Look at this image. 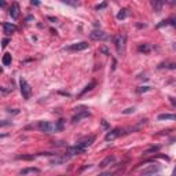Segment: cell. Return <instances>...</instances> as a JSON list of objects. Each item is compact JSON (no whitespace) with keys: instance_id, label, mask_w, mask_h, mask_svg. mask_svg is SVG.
Instances as JSON below:
<instances>
[{"instance_id":"ffe728a7","label":"cell","mask_w":176,"mask_h":176,"mask_svg":"<svg viewBox=\"0 0 176 176\" xmlns=\"http://www.w3.org/2000/svg\"><path fill=\"white\" fill-rule=\"evenodd\" d=\"M127 11H128V10H125V8H124V10H121L120 12H118V14H117V18H118V20H124V18L127 17Z\"/></svg>"},{"instance_id":"4fadbf2b","label":"cell","mask_w":176,"mask_h":176,"mask_svg":"<svg viewBox=\"0 0 176 176\" xmlns=\"http://www.w3.org/2000/svg\"><path fill=\"white\" fill-rule=\"evenodd\" d=\"M39 172H40L39 168H25V169H22V171L20 172V175L21 176H26L29 174H39Z\"/></svg>"},{"instance_id":"4316f807","label":"cell","mask_w":176,"mask_h":176,"mask_svg":"<svg viewBox=\"0 0 176 176\" xmlns=\"http://www.w3.org/2000/svg\"><path fill=\"white\" fill-rule=\"evenodd\" d=\"M48 20H50V21H52V22H56V18H52V17H48Z\"/></svg>"},{"instance_id":"f1b7e54d","label":"cell","mask_w":176,"mask_h":176,"mask_svg":"<svg viewBox=\"0 0 176 176\" xmlns=\"http://www.w3.org/2000/svg\"><path fill=\"white\" fill-rule=\"evenodd\" d=\"M6 136V133H0V138H4Z\"/></svg>"},{"instance_id":"d6986e66","label":"cell","mask_w":176,"mask_h":176,"mask_svg":"<svg viewBox=\"0 0 176 176\" xmlns=\"http://www.w3.org/2000/svg\"><path fill=\"white\" fill-rule=\"evenodd\" d=\"M138 50H139L140 52H149V51H150V47L147 46V44H140V46L138 47Z\"/></svg>"},{"instance_id":"7a4b0ae2","label":"cell","mask_w":176,"mask_h":176,"mask_svg":"<svg viewBox=\"0 0 176 176\" xmlns=\"http://www.w3.org/2000/svg\"><path fill=\"white\" fill-rule=\"evenodd\" d=\"M20 85H21V94H22V98H24L25 101L30 99V97H32V88H30V85L28 84V81H26V80H24V79H21Z\"/></svg>"},{"instance_id":"5bb4252c","label":"cell","mask_w":176,"mask_h":176,"mask_svg":"<svg viewBox=\"0 0 176 176\" xmlns=\"http://www.w3.org/2000/svg\"><path fill=\"white\" fill-rule=\"evenodd\" d=\"M160 121H164V120H171V121H174L175 120V114L174 113H164V114H160L158 117Z\"/></svg>"},{"instance_id":"6da1fadb","label":"cell","mask_w":176,"mask_h":176,"mask_svg":"<svg viewBox=\"0 0 176 176\" xmlns=\"http://www.w3.org/2000/svg\"><path fill=\"white\" fill-rule=\"evenodd\" d=\"M114 46H116V50L120 55H123L124 51H125V43H127V36L125 34H118V36H114Z\"/></svg>"},{"instance_id":"9c48e42d","label":"cell","mask_w":176,"mask_h":176,"mask_svg":"<svg viewBox=\"0 0 176 176\" xmlns=\"http://www.w3.org/2000/svg\"><path fill=\"white\" fill-rule=\"evenodd\" d=\"M94 140H95V136H89V138H85V139L80 140L77 145H79L80 147H83V149H87L88 146L92 145V142H94Z\"/></svg>"},{"instance_id":"ba28073f","label":"cell","mask_w":176,"mask_h":176,"mask_svg":"<svg viewBox=\"0 0 176 176\" xmlns=\"http://www.w3.org/2000/svg\"><path fill=\"white\" fill-rule=\"evenodd\" d=\"M3 28H4V33L7 34V36H10L11 33H14V32L17 30V26H15L14 24H10V22H4V24H3Z\"/></svg>"},{"instance_id":"2e32d148","label":"cell","mask_w":176,"mask_h":176,"mask_svg":"<svg viewBox=\"0 0 176 176\" xmlns=\"http://www.w3.org/2000/svg\"><path fill=\"white\" fill-rule=\"evenodd\" d=\"M11 61H12V58H11V54H4L3 55V65L4 66H8V65H11Z\"/></svg>"},{"instance_id":"ac0fdd59","label":"cell","mask_w":176,"mask_h":176,"mask_svg":"<svg viewBox=\"0 0 176 176\" xmlns=\"http://www.w3.org/2000/svg\"><path fill=\"white\" fill-rule=\"evenodd\" d=\"M158 150H160V146H153V147H150L149 150H146V151L143 153V154H145V156H149V154H151V153L158 151Z\"/></svg>"},{"instance_id":"7402d4cb","label":"cell","mask_w":176,"mask_h":176,"mask_svg":"<svg viewBox=\"0 0 176 176\" xmlns=\"http://www.w3.org/2000/svg\"><path fill=\"white\" fill-rule=\"evenodd\" d=\"M135 111V107H129V109H127V110H124L123 113L124 114H129V113H133Z\"/></svg>"},{"instance_id":"603a6c76","label":"cell","mask_w":176,"mask_h":176,"mask_svg":"<svg viewBox=\"0 0 176 176\" xmlns=\"http://www.w3.org/2000/svg\"><path fill=\"white\" fill-rule=\"evenodd\" d=\"M105 7H106V3H102V4L97 6V10L99 11V10H102V8H105Z\"/></svg>"},{"instance_id":"9a60e30c","label":"cell","mask_w":176,"mask_h":176,"mask_svg":"<svg viewBox=\"0 0 176 176\" xmlns=\"http://www.w3.org/2000/svg\"><path fill=\"white\" fill-rule=\"evenodd\" d=\"M95 85H97V83H95V81H91V83H89V84L87 85V87H85V88L81 91V94H80V97H83V95H84V94H87L88 91H91V89H94Z\"/></svg>"},{"instance_id":"7c38bea8","label":"cell","mask_w":176,"mask_h":176,"mask_svg":"<svg viewBox=\"0 0 176 176\" xmlns=\"http://www.w3.org/2000/svg\"><path fill=\"white\" fill-rule=\"evenodd\" d=\"M116 161V157L114 156H107L106 158L103 160V161L99 164V166H102V168H105V166H107V165H110V164H113V162Z\"/></svg>"},{"instance_id":"cb8c5ba5","label":"cell","mask_w":176,"mask_h":176,"mask_svg":"<svg viewBox=\"0 0 176 176\" xmlns=\"http://www.w3.org/2000/svg\"><path fill=\"white\" fill-rule=\"evenodd\" d=\"M7 44H8V39H4V40H3V44H2V46H3V47H6Z\"/></svg>"},{"instance_id":"30bf717a","label":"cell","mask_w":176,"mask_h":176,"mask_svg":"<svg viewBox=\"0 0 176 176\" xmlns=\"http://www.w3.org/2000/svg\"><path fill=\"white\" fill-rule=\"evenodd\" d=\"M10 15L14 20L18 18V15H20V4H18V3H12V6L10 8Z\"/></svg>"},{"instance_id":"e0dca14e","label":"cell","mask_w":176,"mask_h":176,"mask_svg":"<svg viewBox=\"0 0 176 176\" xmlns=\"http://www.w3.org/2000/svg\"><path fill=\"white\" fill-rule=\"evenodd\" d=\"M162 4H164L162 2H153V3H151V6H153V8H154V11H161Z\"/></svg>"},{"instance_id":"3957f363","label":"cell","mask_w":176,"mask_h":176,"mask_svg":"<svg viewBox=\"0 0 176 176\" xmlns=\"http://www.w3.org/2000/svg\"><path fill=\"white\" fill-rule=\"evenodd\" d=\"M39 129L40 131H43V132H47V133H51V132H54L55 131L56 132V129H55V124H52V123H48V121H40L39 123Z\"/></svg>"},{"instance_id":"277c9868","label":"cell","mask_w":176,"mask_h":176,"mask_svg":"<svg viewBox=\"0 0 176 176\" xmlns=\"http://www.w3.org/2000/svg\"><path fill=\"white\" fill-rule=\"evenodd\" d=\"M89 37H91L92 40H106V39H109L107 34L102 30H92L91 33H89Z\"/></svg>"},{"instance_id":"5b68a950","label":"cell","mask_w":176,"mask_h":176,"mask_svg":"<svg viewBox=\"0 0 176 176\" xmlns=\"http://www.w3.org/2000/svg\"><path fill=\"white\" fill-rule=\"evenodd\" d=\"M88 48V43L87 41H80V43H76V44H72V46L68 47L69 51H83V50H87Z\"/></svg>"},{"instance_id":"8fae6325","label":"cell","mask_w":176,"mask_h":176,"mask_svg":"<svg viewBox=\"0 0 176 176\" xmlns=\"http://www.w3.org/2000/svg\"><path fill=\"white\" fill-rule=\"evenodd\" d=\"M70 158V156H62V157H55L54 160H51V165H59V164H63L66 162Z\"/></svg>"},{"instance_id":"52a82bcc","label":"cell","mask_w":176,"mask_h":176,"mask_svg":"<svg viewBox=\"0 0 176 176\" xmlns=\"http://www.w3.org/2000/svg\"><path fill=\"white\" fill-rule=\"evenodd\" d=\"M121 135V131L118 129V128H114V129H111L110 132L106 133V136H105V139L106 140H114L116 138H118Z\"/></svg>"},{"instance_id":"484cf974","label":"cell","mask_w":176,"mask_h":176,"mask_svg":"<svg viewBox=\"0 0 176 176\" xmlns=\"http://www.w3.org/2000/svg\"><path fill=\"white\" fill-rule=\"evenodd\" d=\"M99 176H111V175H110V172H106V174H102V175H99Z\"/></svg>"},{"instance_id":"44dd1931","label":"cell","mask_w":176,"mask_h":176,"mask_svg":"<svg viewBox=\"0 0 176 176\" xmlns=\"http://www.w3.org/2000/svg\"><path fill=\"white\" fill-rule=\"evenodd\" d=\"M34 158H36L34 156H24V154L18 156V160H34Z\"/></svg>"},{"instance_id":"d4e9b609","label":"cell","mask_w":176,"mask_h":176,"mask_svg":"<svg viewBox=\"0 0 176 176\" xmlns=\"http://www.w3.org/2000/svg\"><path fill=\"white\" fill-rule=\"evenodd\" d=\"M101 51H102V52H105V54H106V55H109V51H107L106 48H105V47H102Z\"/></svg>"},{"instance_id":"83f0119b","label":"cell","mask_w":176,"mask_h":176,"mask_svg":"<svg viewBox=\"0 0 176 176\" xmlns=\"http://www.w3.org/2000/svg\"><path fill=\"white\" fill-rule=\"evenodd\" d=\"M4 6H6L4 2H0V7H4Z\"/></svg>"},{"instance_id":"8992f818","label":"cell","mask_w":176,"mask_h":176,"mask_svg":"<svg viewBox=\"0 0 176 176\" xmlns=\"http://www.w3.org/2000/svg\"><path fill=\"white\" fill-rule=\"evenodd\" d=\"M89 116H91V114H89L88 110H81V111H79L77 114H74V116H73L72 123H79L80 120H83V118H87Z\"/></svg>"}]
</instances>
